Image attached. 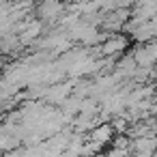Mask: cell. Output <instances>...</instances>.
<instances>
[{"mask_svg":"<svg viewBox=\"0 0 157 157\" xmlns=\"http://www.w3.org/2000/svg\"><path fill=\"white\" fill-rule=\"evenodd\" d=\"M37 11H39L41 22H54L63 13V2H60V0H41Z\"/></svg>","mask_w":157,"mask_h":157,"instance_id":"cell-1","label":"cell"},{"mask_svg":"<svg viewBox=\"0 0 157 157\" xmlns=\"http://www.w3.org/2000/svg\"><path fill=\"white\" fill-rule=\"evenodd\" d=\"M127 45H129V41L125 37L110 35V37H105V43L101 45V52L105 56H123V52L127 50Z\"/></svg>","mask_w":157,"mask_h":157,"instance_id":"cell-2","label":"cell"},{"mask_svg":"<svg viewBox=\"0 0 157 157\" xmlns=\"http://www.w3.org/2000/svg\"><path fill=\"white\" fill-rule=\"evenodd\" d=\"M0 69H2V58H0Z\"/></svg>","mask_w":157,"mask_h":157,"instance_id":"cell-4","label":"cell"},{"mask_svg":"<svg viewBox=\"0 0 157 157\" xmlns=\"http://www.w3.org/2000/svg\"><path fill=\"white\" fill-rule=\"evenodd\" d=\"M157 148V138H153V136H142V138H138V140H133V151L136 153H153Z\"/></svg>","mask_w":157,"mask_h":157,"instance_id":"cell-3","label":"cell"}]
</instances>
